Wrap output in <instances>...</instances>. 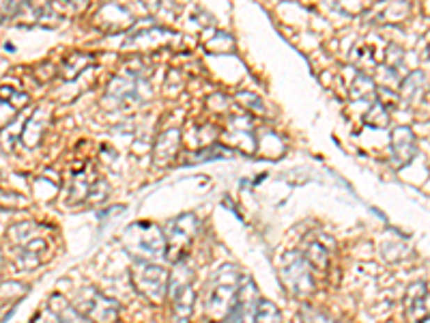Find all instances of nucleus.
Returning <instances> with one entry per match:
<instances>
[{
  "mask_svg": "<svg viewBox=\"0 0 430 323\" xmlns=\"http://www.w3.org/2000/svg\"><path fill=\"white\" fill-rule=\"evenodd\" d=\"M241 285V274L232 263H224L211 276V285L205 297V310L213 321H224L234 304V297Z\"/></svg>",
  "mask_w": 430,
  "mask_h": 323,
  "instance_id": "obj_1",
  "label": "nucleus"
},
{
  "mask_svg": "<svg viewBox=\"0 0 430 323\" xmlns=\"http://www.w3.org/2000/svg\"><path fill=\"white\" fill-rule=\"evenodd\" d=\"M123 248L134 261L151 263L166 257L164 230L153 222H134L123 230Z\"/></svg>",
  "mask_w": 430,
  "mask_h": 323,
  "instance_id": "obj_2",
  "label": "nucleus"
},
{
  "mask_svg": "<svg viewBox=\"0 0 430 323\" xmlns=\"http://www.w3.org/2000/svg\"><path fill=\"white\" fill-rule=\"evenodd\" d=\"M7 235L17 248V267L19 269H35L41 265V255L47 248V242L39 235L37 224H33V222L15 224Z\"/></svg>",
  "mask_w": 430,
  "mask_h": 323,
  "instance_id": "obj_3",
  "label": "nucleus"
},
{
  "mask_svg": "<svg viewBox=\"0 0 430 323\" xmlns=\"http://www.w3.org/2000/svg\"><path fill=\"white\" fill-rule=\"evenodd\" d=\"M168 295L173 299V323H189L194 310V274L185 263H177L170 276Z\"/></svg>",
  "mask_w": 430,
  "mask_h": 323,
  "instance_id": "obj_4",
  "label": "nucleus"
},
{
  "mask_svg": "<svg viewBox=\"0 0 430 323\" xmlns=\"http://www.w3.org/2000/svg\"><path fill=\"white\" fill-rule=\"evenodd\" d=\"M198 218L194 214H183L177 216L175 220L168 222L164 230V237H166V259L177 263H183L185 252L192 246L196 233H198Z\"/></svg>",
  "mask_w": 430,
  "mask_h": 323,
  "instance_id": "obj_5",
  "label": "nucleus"
},
{
  "mask_svg": "<svg viewBox=\"0 0 430 323\" xmlns=\"http://www.w3.org/2000/svg\"><path fill=\"white\" fill-rule=\"evenodd\" d=\"M76 310L90 323H116L121 317V306L116 299L104 295L95 287H84L76 293Z\"/></svg>",
  "mask_w": 430,
  "mask_h": 323,
  "instance_id": "obj_6",
  "label": "nucleus"
},
{
  "mask_svg": "<svg viewBox=\"0 0 430 323\" xmlns=\"http://www.w3.org/2000/svg\"><path fill=\"white\" fill-rule=\"evenodd\" d=\"M132 281H134V287L138 289V293L145 295L153 304H161L166 299V295H168L170 274L166 271L164 267L155 265V263L134 261Z\"/></svg>",
  "mask_w": 430,
  "mask_h": 323,
  "instance_id": "obj_7",
  "label": "nucleus"
},
{
  "mask_svg": "<svg viewBox=\"0 0 430 323\" xmlns=\"http://www.w3.org/2000/svg\"><path fill=\"white\" fill-rule=\"evenodd\" d=\"M280 276L284 285L289 287V291L297 297H308L317 287L312 278V269H310L308 261L299 250L284 252L280 259Z\"/></svg>",
  "mask_w": 430,
  "mask_h": 323,
  "instance_id": "obj_8",
  "label": "nucleus"
},
{
  "mask_svg": "<svg viewBox=\"0 0 430 323\" xmlns=\"http://www.w3.org/2000/svg\"><path fill=\"white\" fill-rule=\"evenodd\" d=\"M258 302H260V297H258L256 283L252 278H248V276H241V285H239L234 304L224 321L226 323H254Z\"/></svg>",
  "mask_w": 430,
  "mask_h": 323,
  "instance_id": "obj_9",
  "label": "nucleus"
},
{
  "mask_svg": "<svg viewBox=\"0 0 430 323\" xmlns=\"http://www.w3.org/2000/svg\"><path fill=\"white\" fill-rule=\"evenodd\" d=\"M404 317L409 323H426L428 321V285L413 283L404 295Z\"/></svg>",
  "mask_w": 430,
  "mask_h": 323,
  "instance_id": "obj_10",
  "label": "nucleus"
},
{
  "mask_svg": "<svg viewBox=\"0 0 430 323\" xmlns=\"http://www.w3.org/2000/svg\"><path fill=\"white\" fill-rule=\"evenodd\" d=\"M303 259L308 261L310 269H319V271H325L331 263V242L319 233L310 235L305 242H303Z\"/></svg>",
  "mask_w": 430,
  "mask_h": 323,
  "instance_id": "obj_11",
  "label": "nucleus"
},
{
  "mask_svg": "<svg viewBox=\"0 0 430 323\" xmlns=\"http://www.w3.org/2000/svg\"><path fill=\"white\" fill-rule=\"evenodd\" d=\"M417 151V141H415V134L411 127L407 125H400L392 132V155L396 159V164H409L413 159Z\"/></svg>",
  "mask_w": 430,
  "mask_h": 323,
  "instance_id": "obj_12",
  "label": "nucleus"
},
{
  "mask_svg": "<svg viewBox=\"0 0 430 323\" xmlns=\"http://www.w3.org/2000/svg\"><path fill=\"white\" fill-rule=\"evenodd\" d=\"M145 86L142 80H138L136 76H121V78H114L110 82V90H108V97H112V102L116 106H127L140 100V88Z\"/></svg>",
  "mask_w": 430,
  "mask_h": 323,
  "instance_id": "obj_13",
  "label": "nucleus"
},
{
  "mask_svg": "<svg viewBox=\"0 0 430 323\" xmlns=\"http://www.w3.org/2000/svg\"><path fill=\"white\" fill-rule=\"evenodd\" d=\"M181 147V132L179 129H166L155 143V151H153V157H155V164L157 166H166L170 164L173 157L177 155Z\"/></svg>",
  "mask_w": 430,
  "mask_h": 323,
  "instance_id": "obj_14",
  "label": "nucleus"
},
{
  "mask_svg": "<svg viewBox=\"0 0 430 323\" xmlns=\"http://www.w3.org/2000/svg\"><path fill=\"white\" fill-rule=\"evenodd\" d=\"M47 304H50V310H52L56 323H90L84 315H80L74 308V304H69L67 299L58 293H54Z\"/></svg>",
  "mask_w": 430,
  "mask_h": 323,
  "instance_id": "obj_15",
  "label": "nucleus"
},
{
  "mask_svg": "<svg viewBox=\"0 0 430 323\" xmlns=\"http://www.w3.org/2000/svg\"><path fill=\"white\" fill-rule=\"evenodd\" d=\"M45 121H47V110L37 108L33 112V117L29 119L26 127H24V132H22L24 145H29V147H37L39 145L41 136H43V129H45Z\"/></svg>",
  "mask_w": 430,
  "mask_h": 323,
  "instance_id": "obj_16",
  "label": "nucleus"
},
{
  "mask_svg": "<svg viewBox=\"0 0 430 323\" xmlns=\"http://www.w3.org/2000/svg\"><path fill=\"white\" fill-rule=\"evenodd\" d=\"M254 323H282V313L269 299H260L256 306Z\"/></svg>",
  "mask_w": 430,
  "mask_h": 323,
  "instance_id": "obj_17",
  "label": "nucleus"
},
{
  "mask_svg": "<svg viewBox=\"0 0 430 323\" xmlns=\"http://www.w3.org/2000/svg\"><path fill=\"white\" fill-rule=\"evenodd\" d=\"M420 88H426V74L424 72H415V74L407 76V80L402 82V97L413 102L415 95L422 93Z\"/></svg>",
  "mask_w": 430,
  "mask_h": 323,
  "instance_id": "obj_18",
  "label": "nucleus"
},
{
  "mask_svg": "<svg viewBox=\"0 0 430 323\" xmlns=\"http://www.w3.org/2000/svg\"><path fill=\"white\" fill-rule=\"evenodd\" d=\"M376 93V86L374 82L366 76V74H360L355 78V82L351 84V97L353 100H362V97H370Z\"/></svg>",
  "mask_w": 430,
  "mask_h": 323,
  "instance_id": "obj_19",
  "label": "nucleus"
},
{
  "mask_svg": "<svg viewBox=\"0 0 430 323\" xmlns=\"http://www.w3.org/2000/svg\"><path fill=\"white\" fill-rule=\"evenodd\" d=\"M93 63V56H88V54H74L71 58H67V63H65V69H63V78L65 80H71V78H76L84 67H88Z\"/></svg>",
  "mask_w": 430,
  "mask_h": 323,
  "instance_id": "obj_20",
  "label": "nucleus"
},
{
  "mask_svg": "<svg viewBox=\"0 0 430 323\" xmlns=\"http://www.w3.org/2000/svg\"><path fill=\"white\" fill-rule=\"evenodd\" d=\"M366 123L368 125H374V127H385L390 123V112H388V106L383 102H374L370 112L366 114Z\"/></svg>",
  "mask_w": 430,
  "mask_h": 323,
  "instance_id": "obj_21",
  "label": "nucleus"
},
{
  "mask_svg": "<svg viewBox=\"0 0 430 323\" xmlns=\"http://www.w3.org/2000/svg\"><path fill=\"white\" fill-rule=\"evenodd\" d=\"M3 263H5V257H3V250H0V267H3Z\"/></svg>",
  "mask_w": 430,
  "mask_h": 323,
  "instance_id": "obj_22",
  "label": "nucleus"
}]
</instances>
